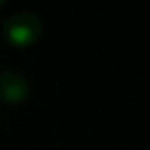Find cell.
<instances>
[{
    "label": "cell",
    "instance_id": "obj_1",
    "mask_svg": "<svg viewBox=\"0 0 150 150\" xmlns=\"http://www.w3.org/2000/svg\"><path fill=\"white\" fill-rule=\"evenodd\" d=\"M42 34V21L36 13L20 11L8 16L4 23V36L11 45L26 47L39 40Z\"/></svg>",
    "mask_w": 150,
    "mask_h": 150
},
{
    "label": "cell",
    "instance_id": "obj_2",
    "mask_svg": "<svg viewBox=\"0 0 150 150\" xmlns=\"http://www.w3.org/2000/svg\"><path fill=\"white\" fill-rule=\"evenodd\" d=\"M31 94L29 81L24 74L15 69L0 73V100L7 103H20Z\"/></svg>",
    "mask_w": 150,
    "mask_h": 150
},
{
    "label": "cell",
    "instance_id": "obj_3",
    "mask_svg": "<svg viewBox=\"0 0 150 150\" xmlns=\"http://www.w3.org/2000/svg\"><path fill=\"white\" fill-rule=\"evenodd\" d=\"M4 2H5V0H0V5H2V4H4Z\"/></svg>",
    "mask_w": 150,
    "mask_h": 150
}]
</instances>
